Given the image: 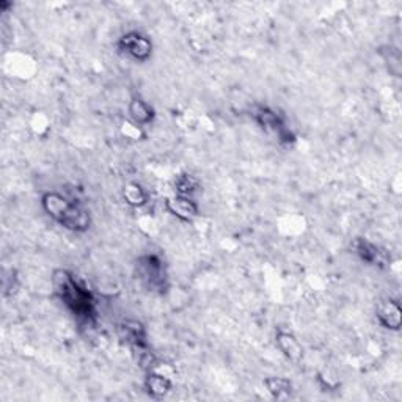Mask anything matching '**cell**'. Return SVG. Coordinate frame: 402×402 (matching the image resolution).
I'll use <instances>...</instances> for the list:
<instances>
[{
	"instance_id": "10",
	"label": "cell",
	"mask_w": 402,
	"mask_h": 402,
	"mask_svg": "<svg viewBox=\"0 0 402 402\" xmlns=\"http://www.w3.org/2000/svg\"><path fill=\"white\" fill-rule=\"evenodd\" d=\"M353 249H356V253L358 255L360 260L368 264L384 265L387 263L385 251L370 241L358 239L356 241V244H353Z\"/></svg>"
},
{
	"instance_id": "14",
	"label": "cell",
	"mask_w": 402,
	"mask_h": 402,
	"mask_svg": "<svg viewBox=\"0 0 402 402\" xmlns=\"http://www.w3.org/2000/svg\"><path fill=\"white\" fill-rule=\"evenodd\" d=\"M123 196H125L126 203L132 208H142L148 203V194L137 182H129L123 189Z\"/></svg>"
},
{
	"instance_id": "4",
	"label": "cell",
	"mask_w": 402,
	"mask_h": 402,
	"mask_svg": "<svg viewBox=\"0 0 402 402\" xmlns=\"http://www.w3.org/2000/svg\"><path fill=\"white\" fill-rule=\"evenodd\" d=\"M139 274L143 283L154 291H162L167 286V275L159 258L156 256L142 258L139 264Z\"/></svg>"
},
{
	"instance_id": "2",
	"label": "cell",
	"mask_w": 402,
	"mask_h": 402,
	"mask_svg": "<svg viewBox=\"0 0 402 402\" xmlns=\"http://www.w3.org/2000/svg\"><path fill=\"white\" fill-rule=\"evenodd\" d=\"M41 206L52 220L73 233H84L92 225V215L77 201H71L58 192H46L41 196Z\"/></svg>"
},
{
	"instance_id": "11",
	"label": "cell",
	"mask_w": 402,
	"mask_h": 402,
	"mask_svg": "<svg viewBox=\"0 0 402 402\" xmlns=\"http://www.w3.org/2000/svg\"><path fill=\"white\" fill-rule=\"evenodd\" d=\"M127 113L137 126H148L154 120V108L140 98H134L129 102Z\"/></svg>"
},
{
	"instance_id": "9",
	"label": "cell",
	"mask_w": 402,
	"mask_h": 402,
	"mask_svg": "<svg viewBox=\"0 0 402 402\" xmlns=\"http://www.w3.org/2000/svg\"><path fill=\"white\" fill-rule=\"evenodd\" d=\"M275 343L278 346V349L283 353V356L291 360V362H301L303 358V347L301 344V341L292 335V333L288 332H280L277 335Z\"/></svg>"
},
{
	"instance_id": "5",
	"label": "cell",
	"mask_w": 402,
	"mask_h": 402,
	"mask_svg": "<svg viewBox=\"0 0 402 402\" xmlns=\"http://www.w3.org/2000/svg\"><path fill=\"white\" fill-rule=\"evenodd\" d=\"M253 117H255L258 125H260L264 131H268L270 134H275L282 142L294 140V135L289 132V129H288V126L284 125L283 118L278 113H275L274 111H270V108L258 107L256 111L253 112Z\"/></svg>"
},
{
	"instance_id": "3",
	"label": "cell",
	"mask_w": 402,
	"mask_h": 402,
	"mask_svg": "<svg viewBox=\"0 0 402 402\" xmlns=\"http://www.w3.org/2000/svg\"><path fill=\"white\" fill-rule=\"evenodd\" d=\"M118 49L135 61H146L153 54V43L140 32H129L120 38Z\"/></svg>"
},
{
	"instance_id": "15",
	"label": "cell",
	"mask_w": 402,
	"mask_h": 402,
	"mask_svg": "<svg viewBox=\"0 0 402 402\" xmlns=\"http://www.w3.org/2000/svg\"><path fill=\"white\" fill-rule=\"evenodd\" d=\"M175 187H176V192H178V195L192 196L194 194L199 192L200 182L195 178V176L186 173V175H180L178 178H176Z\"/></svg>"
},
{
	"instance_id": "13",
	"label": "cell",
	"mask_w": 402,
	"mask_h": 402,
	"mask_svg": "<svg viewBox=\"0 0 402 402\" xmlns=\"http://www.w3.org/2000/svg\"><path fill=\"white\" fill-rule=\"evenodd\" d=\"M264 387H265V390H268L270 396L274 399H278V401L288 399L292 394L291 380L284 379V377L272 376V377L264 379Z\"/></svg>"
},
{
	"instance_id": "6",
	"label": "cell",
	"mask_w": 402,
	"mask_h": 402,
	"mask_svg": "<svg viewBox=\"0 0 402 402\" xmlns=\"http://www.w3.org/2000/svg\"><path fill=\"white\" fill-rule=\"evenodd\" d=\"M167 209L170 214H173L176 219L182 222H192L195 217H199L200 208L192 196L176 195L173 199L167 200Z\"/></svg>"
},
{
	"instance_id": "1",
	"label": "cell",
	"mask_w": 402,
	"mask_h": 402,
	"mask_svg": "<svg viewBox=\"0 0 402 402\" xmlns=\"http://www.w3.org/2000/svg\"><path fill=\"white\" fill-rule=\"evenodd\" d=\"M52 283L56 288V294L68 310L76 316L79 321L92 322L96 318V303L93 294L82 284L70 270L57 269L54 270Z\"/></svg>"
},
{
	"instance_id": "12",
	"label": "cell",
	"mask_w": 402,
	"mask_h": 402,
	"mask_svg": "<svg viewBox=\"0 0 402 402\" xmlns=\"http://www.w3.org/2000/svg\"><path fill=\"white\" fill-rule=\"evenodd\" d=\"M173 382L159 372H149L145 379V390L151 398L161 399L172 391Z\"/></svg>"
},
{
	"instance_id": "7",
	"label": "cell",
	"mask_w": 402,
	"mask_h": 402,
	"mask_svg": "<svg viewBox=\"0 0 402 402\" xmlns=\"http://www.w3.org/2000/svg\"><path fill=\"white\" fill-rule=\"evenodd\" d=\"M376 315L379 324L382 325L384 329L391 332H399L402 324V308L399 302L391 301V299L380 302L377 305Z\"/></svg>"
},
{
	"instance_id": "8",
	"label": "cell",
	"mask_w": 402,
	"mask_h": 402,
	"mask_svg": "<svg viewBox=\"0 0 402 402\" xmlns=\"http://www.w3.org/2000/svg\"><path fill=\"white\" fill-rule=\"evenodd\" d=\"M120 335L125 341L132 346L134 349L145 351L148 341H146V330L139 321H125L120 325Z\"/></svg>"
}]
</instances>
